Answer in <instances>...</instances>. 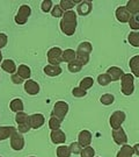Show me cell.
Here are the masks:
<instances>
[{"label": "cell", "instance_id": "6da1fadb", "mask_svg": "<svg viewBox=\"0 0 139 157\" xmlns=\"http://www.w3.org/2000/svg\"><path fill=\"white\" fill-rule=\"evenodd\" d=\"M77 12L67 11L64 12V15L60 20V30L63 34H65L66 36H72L75 33L77 29Z\"/></svg>", "mask_w": 139, "mask_h": 157}, {"label": "cell", "instance_id": "7a4b0ae2", "mask_svg": "<svg viewBox=\"0 0 139 157\" xmlns=\"http://www.w3.org/2000/svg\"><path fill=\"white\" fill-rule=\"evenodd\" d=\"M121 91L124 95H131L134 91V76L132 73H124L121 78Z\"/></svg>", "mask_w": 139, "mask_h": 157}, {"label": "cell", "instance_id": "3957f363", "mask_svg": "<svg viewBox=\"0 0 139 157\" xmlns=\"http://www.w3.org/2000/svg\"><path fill=\"white\" fill-rule=\"evenodd\" d=\"M30 14H31V8H30V6H28V5L20 6L16 15L14 17V21H15V23L19 25V26L26 25L29 17H30Z\"/></svg>", "mask_w": 139, "mask_h": 157}, {"label": "cell", "instance_id": "277c9868", "mask_svg": "<svg viewBox=\"0 0 139 157\" xmlns=\"http://www.w3.org/2000/svg\"><path fill=\"white\" fill-rule=\"evenodd\" d=\"M68 109H70V107H68L67 102H65V101H57L53 105V109H52L51 115H55V117L59 118L63 121L67 115Z\"/></svg>", "mask_w": 139, "mask_h": 157}, {"label": "cell", "instance_id": "5b68a950", "mask_svg": "<svg viewBox=\"0 0 139 157\" xmlns=\"http://www.w3.org/2000/svg\"><path fill=\"white\" fill-rule=\"evenodd\" d=\"M61 55H63V50H61L60 48H58V47L51 48L50 50L48 51V54H46L49 64L50 65H59L63 62Z\"/></svg>", "mask_w": 139, "mask_h": 157}, {"label": "cell", "instance_id": "8992f818", "mask_svg": "<svg viewBox=\"0 0 139 157\" xmlns=\"http://www.w3.org/2000/svg\"><path fill=\"white\" fill-rule=\"evenodd\" d=\"M126 119V115L123 111H115L110 115V119H109V124L111 126V129H118L122 127L123 122L125 121Z\"/></svg>", "mask_w": 139, "mask_h": 157}, {"label": "cell", "instance_id": "52a82bcc", "mask_svg": "<svg viewBox=\"0 0 139 157\" xmlns=\"http://www.w3.org/2000/svg\"><path fill=\"white\" fill-rule=\"evenodd\" d=\"M9 142H11L12 149L15 151H20L24 148V137L17 130L9 137Z\"/></svg>", "mask_w": 139, "mask_h": 157}, {"label": "cell", "instance_id": "ba28073f", "mask_svg": "<svg viewBox=\"0 0 139 157\" xmlns=\"http://www.w3.org/2000/svg\"><path fill=\"white\" fill-rule=\"evenodd\" d=\"M112 140L114 142L118 144V146H124V144H126V142H128V136L125 134V132H124V129L121 127V128L118 129H114L112 130Z\"/></svg>", "mask_w": 139, "mask_h": 157}, {"label": "cell", "instance_id": "9c48e42d", "mask_svg": "<svg viewBox=\"0 0 139 157\" xmlns=\"http://www.w3.org/2000/svg\"><path fill=\"white\" fill-rule=\"evenodd\" d=\"M115 17H116L117 21L121 23H129L130 21V17H131V14H130V12L126 10V7L125 6H119V7H117L116 12H115Z\"/></svg>", "mask_w": 139, "mask_h": 157}, {"label": "cell", "instance_id": "30bf717a", "mask_svg": "<svg viewBox=\"0 0 139 157\" xmlns=\"http://www.w3.org/2000/svg\"><path fill=\"white\" fill-rule=\"evenodd\" d=\"M29 124L31 129H38L45 124V118L41 113H35L29 117Z\"/></svg>", "mask_w": 139, "mask_h": 157}, {"label": "cell", "instance_id": "8fae6325", "mask_svg": "<svg viewBox=\"0 0 139 157\" xmlns=\"http://www.w3.org/2000/svg\"><path fill=\"white\" fill-rule=\"evenodd\" d=\"M92 139H93L92 133L89 130H87V129H83V130H81L78 134V143L82 148L88 147L92 143Z\"/></svg>", "mask_w": 139, "mask_h": 157}, {"label": "cell", "instance_id": "7c38bea8", "mask_svg": "<svg viewBox=\"0 0 139 157\" xmlns=\"http://www.w3.org/2000/svg\"><path fill=\"white\" fill-rule=\"evenodd\" d=\"M93 10V4L89 0H83L80 1V4L77 6V14L81 15V17H86Z\"/></svg>", "mask_w": 139, "mask_h": 157}, {"label": "cell", "instance_id": "4fadbf2b", "mask_svg": "<svg viewBox=\"0 0 139 157\" xmlns=\"http://www.w3.org/2000/svg\"><path fill=\"white\" fill-rule=\"evenodd\" d=\"M23 87H24V91L27 92L29 95H36L39 93V85L37 82H35L33 79H28L27 82L24 83L23 85Z\"/></svg>", "mask_w": 139, "mask_h": 157}, {"label": "cell", "instance_id": "5bb4252c", "mask_svg": "<svg viewBox=\"0 0 139 157\" xmlns=\"http://www.w3.org/2000/svg\"><path fill=\"white\" fill-rule=\"evenodd\" d=\"M50 139H51V142L52 143H55V144H63V143H65V141H66V135L65 133L60 130V129H58V130H52L50 134Z\"/></svg>", "mask_w": 139, "mask_h": 157}, {"label": "cell", "instance_id": "9a60e30c", "mask_svg": "<svg viewBox=\"0 0 139 157\" xmlns=\"http://www.w3.org/2000/svg\"><path fill=\"white\" fill-rule=\"evenodd\" d=\"M107 73L110 77L111 82H116V80H119L122 78L123 75H124V71L118 67H110L107 70Z\"/></svg>", "mask_w": 139, "mask_h": 157}, {"label": "cell", "instance_id": "2e32d148", "mask_svg": "<svg viewBox=\"0 0 139 157\" xmlns=\"http://www.w3.org/2000/svg\"><path fill=\"white\" fill-rule=\"evenodd\" d=\"M16 130L17 128L13 127V126H0V141L9 139Z\"/></svg>", "mask_w": 139, "mask_h": 157}, {"label": "cell", "instance_id": "e0dca14e", "mask_svg": "<svg viewBox=\"0 0 139 157\" xmlns=\"http://www.w3.org/2000/svg\"><path fill=\"white\" fill-rule=\"evenodd\" d=\"M43 71L49 77H57V76L60 75L63 70H61V67L59 65H50V64H48V65H45L43 67Z\"/></svg>", "mask_w": 139, "mask_h": 157}, {"label": "cell", "instance_id": "ac0fdd59", "mask_svg": "<svg viewBox=\"0 0 139 157\" xmlns=\"http://www.w3.org/2000/svg\"><path fill=\"white\" fill-rule=\"evenodd\" d=\"M1 67H2L4 71H6L7 73H12V75H14L17 71L16 64H15V62L13 59H5V61H2Z\"/></svg>", "mask_w": 139, "mask_h": 157}, {"label": "cell", "instance_id": "d6986e66", "mask_svg": "<svg viewBox=\"0 0 139 157\" xmlns=\"http://www.w3.org/2000/svg\"><path fill=\"white\" fill-rule=\"evenodd\" d=\"M129 67H130L131 73L134 75V77H138L139 78V55H136V56H134L130 59Z\"/></svg>", "mask_w": 139, "mask_h": 157}, {"label": "cell", "instance_id": "ffe728a7", "mask_svg": "<svg viewBox=\"0 0 139 157\" xmlns=\"http://www.w3.org/2000/svg\"><path fill=\"white\" fill-rule=\"evenodd\" d=\"M9 108H11L12 112L14 113H19V112H23V108H24V105H23V101L20 99V98H15L9 102Z\"/></svg>", "mask_w": 139, "mask_h": 157}, {"label": "cell", "instance_id": "44dd1931", "mask_svg": "<svg viewBox=\"0 0 139 157\" xmlns=\"http://www.w3.org/2000/svg\"><path fill=\"white\" fill-rule=\"evenodd\" d=\"M61 58H63V62H73L74 59H77V51H74L73 49H65V50L63 51Z\"/></svg>", "mask_w": 139, "mask_h": 157}, {"label": "cell", "instance_id": "7402d4cb", "mask_svg": "<svg viewBox=\"0 0 139 157\" xmlns=\"http://www.w3.org/2000/svg\"><path fill=\"white\" fill-rule=\"evenodd\" d=\"M17 75L23 79H29L30 78V76H31V70H30V67L26 65V64H21V65H19L17 67Z\"/></svg>", "mask_w": 139, "mask_h": 157}, {"label": "cell", "instance_id": "603a6c76", "mask_svg": "<svg viewBox=\"0 0 139 157\" xmlns=\"http://www.w3.org/2000/svg\"><path fill=\"white\" fill-rule=\"evenodd\" d=\"M134 156V149L129 144H124L121 147V149L118 150L116 157H132Z\"/></svg>", "mask_w": 139, "mask_h": 157}, {"label": "cell", "instance_id": "cb8c5ba5", "mask_svg": "<svg viewBox=\"0 0 139 157\" xmlns=\"http://www.w3.org/2000/svg\"><path fill=\"white\" fill-rule=\"evenodd\" d=\"M80 1H77V0H60L59 2V6L61 7V10L64 12L67 11H72V8H74L75 5H79Z\"/></svg>", "mask_w": 139, "mask_h": 157}, {"label": "cell", "instance_id": "d4e9b609", "mask_svg": "<svg viewBox=\"0 0 139 157\" xmlns=\"http://www.w3.org/2000/svg\"><path fill=\"white\" fill-rule=\"evenodd\" d=\"M92 50H93V45H92L90 42H87V41L81 42L78 45V48H77V52L78 54H87V55H90Z\"/></svg>", "mask_w": 139, "mask_h": 157}, {"label": "cell", "instance_id": "484cf974", "mask_svg": "<svg viewBox=\"0 0 139 157\" xmlns=\"http://www.w3.org/2000/svg\"><path fill=\"white\" fill-rule=\"evenodd\" d=\"M126 10L130 12V14H138L139 13V0H129L126 2Z\"/></svg>", "mask_w": 139, "mask_h": 157}, {"label": "cell", "instance_id": "4316f807", "mask_svg": "<svg viewBox=\"0 0 139 157\" xmlns=\"http://www.w3.org/2000/svg\"><path fill=\"white\" fill-rule=\"evenodd\" d=\"M82 67L83 65L79 62L78 59H74L73 62L67 64V69H68V71L71 73H77V72H79V71H81Z\"/></svg>", "mask_w": 139, "mask_h": 157}, {"label": "cell", "instance_id": "83f0119b", "mask_svg": "<svg viewBox=\"0 0 139 157\" xmlns=\"http://www.w3.org/2000/svg\"><path fill=\"white\" fill-rule=\"evenodd\" d=\"M60 126H61L60 119L55 117V115H51L50 119H49V128L51 130H58V129H60Z\"/></svg>", "mask_w": 139, "mask_h": 157}, {"label": "cell", "instance_id": "f1b7e54d", "mask_svg": "<svg viewBox=\"0 0 139 157\" xmlns=\"http://www.w3.org/2000/svg\"><path fill=\"white\" fill-rule=\"evenodd\" d=\"M57 157H71L72 152L70 150V147L67 146H59L56 150Z\"/></svg>", "mask_w": 139, "mask_h": 157}, {"label": "cell", "instance_id": "f546056e", "mask_svg": "<svg viewBox=\"0 0 139 157\" xmlns=\"http://www.w3.org/2000/svg\"><path fill=\"white\" fill-rule=\"evenodd\" d=\"M128 41L132 47L139 48V32H131L128 36Z\"/></svg>", "mask_w": 139, "mask_h": 157}, {"label": "cell", "instance_id": "4dcf8cb0", "mask_svg": "<svg viewBox=\"0 0 139 157\" xmlns=\"http://www.w3.org/2000/svg\"><path fill=\"white\" fill-rule=\"evenodd\" d=\"M93 84H94V79L92 78V77H85V78H82L80 80L79 87H81L85 91H87L93 86Z\"/></svg>", "mask_w": 139, "mask_h": 157}, {"label": "cell", "instance_id": "1f68e13d", "mask_svg": "<svg viewBox=\"0 0 139 157\" xmlns=\"http://www.w3.org/2000/svg\"><path fill=\"white\" fill-rule=\"evenodd\" d=\"M29 117L27 113L24 112H19L15 113V121H16L17 124H28L29 122Z\"/></svg>", "mask_w": 139, "mask_h": 157}, {"label": "cell", "instance_id": "d6a6232c", "mask_svg": "<svg viewBox=\"0 0 139 157\" xmlns=\"http://www.w3.org/2000/svg\"><path fill=\"white\" fill-rule=\"evenodd\" d=\"M129 26H130V28L132 29L134 32L139 30V13L138 14H134V15H131L130 21H129Z\"/></svg>", "mask_w": 139, "mask_h": 157}, {"label": "cell", "instance_id": "836d02e7", "mask_svg": "<svg viewBox=\"0 0 139 157\" xmlns=\"http://www.w3.org/2000/svg\"><path fill=\"white\" fill-rule=\"evenodd\" d=\"M115 101V97L110 93H107V94H103L100 98V102L102 105H106V106H109L111 104H114Z\"/></svg>", "mask_w": 139, "mask_h": 157}, {"label": "cell", "instance_id": "e575fe53", "mask_svg": "<svg viewBox=\"0 0 139 157\" xmlns=\"http://www.w3.org/2000/svg\"><path fill=\"white\" fill-rule=\"evenodd\" d=\"M97 83L101 86H107V85H109L111 83V79L108 76V73H102V75L97 76Z\"/></svg>", "mask_w": 139, "mask_h": 157}, {"label": "cell", "instance_id": "d590c367", "mask_svg": "<svg viewBox=\"0 0 139 157\" xmlns=\"http://www.w3.org/2000/svg\"><path fill=\"white\" fill-rule=\"evenodd\" d=\"M81 157H95V150L93 147H86V148H82V150L80 152Z\"/></svg>", "mask_w": 139, "mask_h": 157}, {"label": "cell", "instance_id": "8d00e7d4", "mask_svg": "<svg viewBox=\"0 0 139 157\" xmlns=\"http://www.w3.org/2000/svg\"><path fill=\"white\" fill-rule=\"evenodd\" d=\"M52 7L53 6H52V1L51 0H43L42 4H41V10H42V12H44V13L51 12Z\"/></svg>", "mask_w": 139, "mask_h": 157}, {"label": "cell", "instance_id": "74e56055", "mask_svg": "<svg viewBox=\"0 0 139 157\" xmlns=\"http://www.w3.org/2000/svg\"><path fill=\"white\" fill-rule=\"evenodd\" d=\"M51 15L53 17H63L64 11L61 10V7L59 5H56V6H53L52 10H51Z\"/></svg>", "mask_w": 139, "mask_h": 157}, {"label": "cell", "instance_id": "f35d334b", "mask_svg": "<svg viewBox=\"0 0 139 157\" xmlns=\"http://www.w3.org/2000/svg\"><path fill=\"white\" fill-rule=\"evenodd\" d=\"M72 94L73 97H75V98H83V97H86L87 95V91H85L81 87H74L72 90Z\"/></svg>", "mask_w": 139, "mask_h": 157}, {"label": "cell", "instance_id": "ab89813d", "mask_svg": "<svg viewBox=\"0 0 139 157\" xmlns=\"http://www.w3.org/2000/svg\"><path fill=\"white\" fill-rule=\"evenodd\" d=\"M70 150H71V152L72 154H74V155H78V154H80L81 152V150H82V147L79 144L78 142H72L71 144H70Z\"/></svg>", "mask_w": 139, "mask_h": 157}, {"label": "cell", "instance_id": "60d3db41", "mask_svg": "<svg viewBox=\"0 0 139 157\" xmlns=\"http://www.w3.org/2000/svg\"><path fill=\"white\" fill-rule=\"evenodd\" d=\"M89 58H90V55H87V54H78L77 52V59L82 65H86L89 62Z\"/></svg>", "mask_w": 139, "mask_h": 157}, {"label": "cell", "instance_id": "b9f144b4", "mask_svg": "<svg viewBox=\"0 0 139 157\" xmlns=\"http://www.w3.org/2000/svg\"><path fill=\"white\" fill-rule=\"evenodd\" d=\"M31 129L30 127V124H17V132L21 133V134H24V133H28L29 130Z\"/></svg>", "mask_w": 139, "mask_h": 157}, {"label": "cell", "instance_id": "7bdbcfd3", "mask_svg": "<svg viewBox=\"0 0 139 157\" xmlns=\"http://www.w3.org/2000/svg\"><path fill=\"white\" fill-rule=\"evenodd\" d=\"M7 42H8L7 35H6L5 33H0V50L7 45Z\"/></svg>", "mask_w": 139, "mask_h": 157}, {"label": "cell", "instance_id": "ee69618b", "mask_svg": "<svg viewBox=\"0 0 139 157\" xmlns=\"http://www.w3.org/2000/svg\"><path fill=\"white\" fill-rule=\"evenodd\" d=\"M11 79H12V83H14V84H16V85L22 84L23 80H24V79L21 78V77H20V76H19L17 73H14V75H12Z\"/></svg>", "mask_w": 139, "mask_h": 157}, {"label": "cell", "instance_id": "f6af8a7d", "mask_svg": "<svg viewBox=\"0 0 139 157\" xmlns=\"http://www.w3.org/2000/svg\"><path fill=\"white\" fill-rule=\"evenodd\" d=\"M132 149H134V154H136L137 156H139V143H136V144L132 147Z\"/></svg>", "mask_w": 139, "mask_h": 157}, {"label": "cell", "instance_id": "bcb514c9", "mask_svg": "<svg viewBox=\"0 0 139 157\" xmlns=\"http://www.w3.org/2000/svg\"><path fill=\"white\" fill-rule=\"evenodd\" d=\"M2 63V54H1V51H0V64Z\"/></svg>", "mask_w": 139, "mask_h": 157}, {"label": "cell", "instance_id": "7dc6e473", "mask_svg": "<svg viewBox=\"0 0 139 157\" xmlns=\"http://www.w3.org/2000/svg\"><path fill=\"white\" fill-rule=\"evenodd\" d=\"M30 157H35V156H30Z\"/></svg>", "mask_w": 139, "mask_h": 157}, {"label": "cell", "instance_id": "c3c4849f", "mask_svg": "<svg viewBox=\"0 0 139 157\" xmlns=\"http://www.w3.org/2000/svg\"><path fill=\"white\" fill-rule=\"evenodd\" d=\"M0 157H1V156H0Z\"/></svg>", "mask_w": 139, "mask_h": 157}]
</instances>
